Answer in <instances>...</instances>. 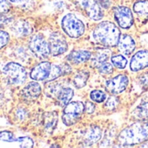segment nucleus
Instances as JSON below:
<instances>
[{"label": "nucleus", "mask_w": 148, "mask_h": 148, "mask_svg": "<svg viewBox=\"0 0 148 148\" xmlns=\"http://www.w3.org/2000/svg\"><path fill=\"white\" fill-rule=\"evenodd\" d=\"M148 140V122L138 121L124 128L117 137V143L121 146H130Z\"/></svg>", "instance_id": "obj_1"}, {"label": "nucleus", "mask_w": 148, "mask_h": 148, "mask_svg": "<svg viewBox=\"0 0 148 148\" xmlns=\"http://www.w3.org/2000/svg\"><path fill=\"white\" fill-rule=\"evenodd\" d=\"M91 39L106 48L115 47L120 39V31L113 23L106 21L99 24L91 34Z\"/></svg>", "instance_id": "obj_2"}, {"label": "nucleus", "mask_w": 148, "mask_h": 148, "mask_svg": "<svg viewBox=\"0 0 148 148\" xmlns=\"http://www.w3.org/2000/svg\"><path fill=\"white\" fill-rule=\"evenodd\" d=\"M61 26L64 32L72 38H78L81 37L85 31V24L74 14L68 13L62 18Z\"/></svg>", "instance_id": "obj_3"}, {"label": "nucleus", "mask_w": 148, "mask_h": 148, "mask_svg": "<svg viewBox=\"0 0 148 148\" xmlns=\"http://www.w3.org/2000/svg\"><path fill=\"white\" fill-rule=\"evenodd\" d=\"M86 111V106L81 101H73L67 104L63 111L62 120L63 123L71 126L75 125L82 117Z\"/></svg>", "instance_id": "obj_4"}, {"label": "nucleus", "mask_w": 148, "mask_h": 148, "mask_svg": "<svg viewBox=\"0 0 148 148\" xmlns=\"http://www.w3.org/2000/svg\"><path fill=\"white\" fill-rule=\"evenodd\" d=\"M8 82L13 86H20L25 83L27 78L25 69L19 64L10 62L5 64L3 69Z\"/></svg>", "instance_id": "obj_5"}, {"label": "nucleus", "mask_w": 148, "mask_h": 148, "mask_svg": "<svg viewBox=\"0 0 148 148\" xmlns=\"http://www.w3.org/2000/svg\"><path fill=\"white\" fill-rule=\"evenodd\" d=\"M29 48L39 59H45L51 54L49 42H47L41 34H35L31 38L29 41Z\"/></svg>", "instance_id": "obj_6"}, {"label": "nucleus", "mask_w": 148, "mask_h": 148, "mask_svg": "<svg viewBox=\"0 0 148 148\" xmlns=\"http://www.w3.org/2000/svg\"><path fill=\"white\" fill-rule=\"evenodd\" d=\"M49 46L52 56H59L67 51L68 45L64 36L58 32H52L49 38Z\"/></svg>", "instance_id": "obj_7"}, {"label": "nucleus", "mask_w": 148, "mask_h": 148, "mask_svg": "<svg viewBox=\"0 0 148 148\" xmlns=\"http://www.w3.org/2000/svg\"><path fill=\"white\" fill-rule=\"evenodd\" d=\"M129 84L128 77L125 74H119L105 83L106 90L112 94H119L124 92Z\"/></svg>", "instance_id": "obj_8"}, {"label": "nucleus", "mask_w": 148, "mask_h": 148, "mask_svg": "<svg viewBox=\"0 0 148 148\" xmlns=\"http://www.w3.org/2000/svg\"><path fill=\"white\" fill-rule=\"evenodd\" d=\"M114 18L119 27L123 29L130 28L133 24V15L132 11L125 6H118L114 9Z\"/></svg>", "instance_id": "obj_9"}, {"label": "nucleus", "mask_w": 148, "mask_h": 148, "mask_svg": "<svg viewBox=\"0 0 148 148\" xmlns=\"http://www.w3.org/2000/svg\"><path fill=\"white\" fill-rule=\"evenodd\" d=\"M80 4L92 20L99 21L103 18L104 13L101 5L97 0H80Z\"/></svg>", "instance_id": "obj_10"}, {"label": "nucleus", "mask_w": 148, "mask_h": 148, "mask_svg": "<svg viewBox=\"0 0 148 148\" xmlns=\"http://www.w3.org/2000/svg\"><path fill=\"white\" fill-rule=\"evenodd\" d=\"M51 69V64L48 61H44L35 65L31 71L30 77L36 81L47 80Z\"/></svg>", "instance_id": "obj_11"}, {"label": "nucleus", "mask_w": 148, "mask_h": 148, "mask_svg": "<svg viewBox=\"0 0 148 148\" xmlns=\"http://www.w3.org/2000/svg\"><path fill=\"white\" fill-rule=\"evenodd\" d=\"M148 67V51L141 50L137 51L132 58L130 68L132 71H139Z\"/></svg>", "instance_id": "obj_12"}, {"label": "nucleus", "mask_w": 148, "mask_h": 148, "mask_svg": "<svg viewBox=\"0 0 148 148\" xmlns=\"http://www.w3.org/2000/svg\"><path fill=\"white\" fill-rule=\"evenodd\" d=\"M41 92L42 89L38 83L30 82L22 89L20 95L26 101H33L41 95Z\"/></svg>", "instance_id": "obj_13"}, {"label": "nucleus", "mask_w": 148, "mask_h": 148, "mask_svg": "<svg viewBox=\"0 0 148 148\" xmlns=\"http://www.w3.org/2000/svg\"><path fill=\"white\" fill-rule=\"evenodd\" d=\"M118 47L121 53L125 55H130L134 51L136 44L134 39L131 36L125 34L120 37V39L118 44Z\"/></svg>", "instance_id": "obj_14"}, {"label": "nucleus", "mask_w": 148, "mask_h": 148, "mask_svg": "<svg viewBox=\"0 0 148 148\" xmlns=\"http://www.w3.org/2000/svg\"><path fill=\"white\" fill-rule=\"evenodd\" d=\"M92 57V53L86 50H75L72 51L68 56L67 60L74 64H79L88 61Z\"/></svg>", "instance_id": "obj_15"}, {"label": "nucleus", "mask_w": 148, "mask_h": 148, "mask_svg": "<svg viewBox=\"0 0 148 148\" xmlns=\"http://www.w3.org/2000/svg\"><path fill=\"white\" fill-rule=\"evenodd\" d=\"M70 72H71V68L67 64H64L62 65L51 64V73H50V76L47 81H52L56 79H58L61 76L67 75Z\"/></svg>", "instance_id": "obj_16"}, {"label": "nucleus", "mask_w": 148, "mask_h": 148, "mask_svg": "<svg viewBox=\"0 0 148 148\" xmlns=\"http://www.w3.org/2000/svg\"><path fill=\"white\" fill-rule=\"evenodd\" d=\"M58 112H45L43 117V123L45 130L48 132H51L56 128L58 124Z\"/></svg>", "instance_id": "obj_17"}, {"label": "nucleus", "mask_w": 148, "mask_h": 148, "mask_svg": "<svg viewBox=\"0 0 148 148\" xmlns=\"http://www.w3.org/2000/svg\"><path fill=\"white\" fill-rule=\"evenodd\" d=\"M102 137V132L99 126H91L85 133V142L88 145L97 143Z\"/></svg>", "instance_id": "obj_18"}, {"label": "nucleus", "mask_w": 148, "mask_h": 148, "mask_svg": "<svg viewBox=\"0 0 148 148\" xmlns=\"http://www.w3.org/2000/svg\"><path fill=\"white\" fill-rule=\"evenodd\" d=\"M73 94H74V92L71 88H69V87L61 88L56 96L59 106H65L67 104H69L73 97Z\"/></svg>", "instance_id": "obj_19"}, {"label": "nucleus", "mask_w": 148, "mask_h": 148, "mask_svg": "<svg viewBox=\"0 0 148 148\" xmlns=\"http://www.w3.org/2000/svg\"><path fill=\"white\" fill-rule=\"evenodd\" d=\"M110 56V51L104 49V50H99L98 51H96L92 56V59H91V64L93 67H99L100 64H102L103 63L106 62V60L108 59Z\"/></svg>", "instance_id": "obj_20"}, {"label": "nucleus", "mask_w": 148, "mask_h": 148, "mask_svg": "<svg viewBox=\"0 0 148 148\" xmlns=\"http://www.w3.org/2000/svg\"><path fill=\"white\" fill-rule=\"evenodd\" d=\"M89 76H90V73L87 71L82 70V71H78L75 74V76L73 77V85L78 89L83 88L86 85Z\"/></svg>", "instance_id": "obj_21"}, {"label": "nucleus", "mask_w": 148, "mask_h": 148, "mask_svg": "<svg viewBox=\"0 0 148 148\" xmlns=\"http://www.w3.org/2000/svg\"><path fill=\"white\" fill-rule=\"evenodd\" d=\"M132 116L142 121H148V102H145L139 105L132 112Z\"/></svg>", "instance_id": "obj_22"}, {"label": "nucleus", "mask_w": 148, "mask_h": 148, "mask_svg": "<svg viewBox=\"0 0 148 148\" xmlns=\"http://www.w3.org/2000/svg\"><path fill=\"white\" fill-rule=\"evenodd\" d=\"M133 12L138 16L148 17V0H140L134 4Z\"/></svg>", "instance_id": "obj_23"}, {"label": "nucleus", "mask_w": 148, "mask_h": 148, "mask_svg": "<svg viewBox=\"0 0 148 148\" xmlns=\"http://www.w3.org/2000/svg\"><path fill=\"white\" fill-rule=\"evenodd\" d=\"M112 64L118 69H125L127 65V59L125 57L120 54H116L111 57Z\"/></svg>", "instance_id": "obj_24"}, {"label": "nucleus", "mask_w": 148, "mask_h": 148, "mask_svg": "<svg viewBox=\"0 0 148 148\" xmlns=\"http://www.w3.org/2000/svg\"><path fill=\"white\" fill-rule=\"evenodd\" d=\"M90 99L96 103H102L106 99V94L100 90H93L90 92Z\"/></svg>", "instance_id": "obj_25"}, {"label": "nucleus", "mask_w": 148, "mask_h": 148, "mask_svg": "<svg viewBox=\"0 0 148 148\" xmlns=\"http://www.w3.org/2000/svg\"><path fill=\"white\" fill-rule=\"evenodd\" d=\"M16 143H18L19 147H26V148H32L34 146V141L32 140V138H31L30 137H18L16 138L15 140Z\"/></svg>", "instance_id": "obj_26"}, {"label": "nucleus", "mask_w": 148, "mask_h": 148, "mask_svg": "<svg viewBox=\"0 0 148 148\" xmlns=\"http://www.w3.org/2000/svg\"><path fill=\"white\" fill-rule=\"evenodd\" d=\"M98 71L102 75H110L113 72V64L105 62L98 67Z\"/></svg>", "instance_id": "obj_27"}, {"label": "nucleus", "mask_w": 148, "mask_h": 148, "mask_svg": "<svg viewBox=\"0 0 148 148\" xmlns=\"http://www.w3.org/2000/svg\"><path fill=\"white\" fill-rule=\"evenodd\" d=\"M0 140L7 143H13L16 140L14 134L9 131H2L0 132Z\"/></svg>", "instance_id": "obj_28"}, {"label": "nucleus", "mask_w": 148, "mask_h": 148, "mask_svg": "<svg viewBox=\"0 0 148 148\" xmlns=\"http://www.w3.org/2000/svg\"><path fill=\"white\" fill-rule=\"evenodd\" d=\"M119 102V99L115 96H112L107 99V101L105 105V108H106L107 110H113L117 107Z\"/></svg>", "instance_id": "obj_29"}, {"label": "nucleus", "mask_w": 148, "mask_h": 148, "mask_svg": "<svg viewBox=\"0 0 148 148\" xmlns=\"http://www.w3.org/2000/svg\"><path fill=\"white\" fill-rule=\"evenodd\" d=\"M9 40H10L9 34L5 31L0 30V50L3 49L8 44Z\"/></svg>", "instance_id": "obj_30"}, {"label": "nucleus", "mask_w": 148, "mask_h": 148, "mask_svg": "<svg viewBox=\"0 0 148 148\" xmlns=\"http://www.w3.org/2000/svg\"><path fill=\"white\" fill-rule=\"evenodd\" d=\"M11 10V4L8 0H0V14L7 13Z\"/></svg>", "instance_id": "obj_31"}, {"label": "nucleus", "mask_w": 148, "mask_h": 148, "mask_svg": "<svg viewBox=\"0 0 148 148\" xmlns=\"http://www.w3.org/2000/svg\"><path fill=\"white\" fill-rule=\"evenodd\" d=\"M139 85L143 87H148V73H143L138 77Z\"/></svg>", "instance_id": "obj_32"}, {"label": "nucleus", "mask_w": 148, "mask_h": 148, "mask_svg": "<svg viewBox=\"0 0 148 148\" xmlns=\"http://www.w3.org/2000/svg\"><path fill=\"white\" fill-rule=\"evenodd\" d=\"M85 106H86V112H87L88 113H92L95 111V106L92 102H86Z\"/></svg>", "instance_id": "obj_33"}, {"label": "nucleus", "mask_w": 148, "mask_h": 148, "mask_svg": "<svg viewBox=\"0 0 148 148\" xmlns=\"http://www.w3.org/2000/svg\"><path fill=\"white\" fill-rule=\"evenodd\" d=\"M99 3L101 6L103 7H106V8H108L109 5H110V1L109 0H99Z\"/></svg>", "instance_id": "obj_34"}, {"label": "nucleus", "mask_w": 148, "mask_h": 148, "mask_svg": "<svg viewBox=\"0 0 148 148\" xmlns=\"http://www.w3.org/2000/svg\"><path fill=\"white\" fill-rule=\"evenodd\" d=\"M9 21H10V19H8V18L0 17V26H3L5 23H8Z\"/></svg>", "instance_id": "obj_35"}, {"label": "nucleus", "mask_w": 148, "mask_h": 148, "mask_svg": "<svg viewBox=\"0 0 148 148\" xmlns=\"http://www.w3.org/2000/svg\"><path fill=\"white\" fill-rule=\"evenodd\" d=\"M9 1L11 3H21V2L25 1V0H9Z\"/></svg>", "instance_id": "obj_36"}, {"label": "nucleus", "mask_w": 148, "mask_h": 148, "mask_svg": "<svg viewBox=\"0 0 148 148\" xmlns=\"http://www.w3.org/2000/svg\"><path fill=\"white\" fill-rule=\"evenodd\" d=\"M140 147H148V141H147V140L145 141V142L140 145Z\"/></svg>", "instance_id": "obj_37"}]
</instances>
